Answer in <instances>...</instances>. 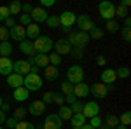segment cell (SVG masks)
Instances as JSON below:
<instances>
[{
	"label": "cell",
	"instance_id": "obj_34",
	"mask_svg": "<svg viewBox=\"0 0 131 129\" xmlns=\"http://www.w3.org/2000/svg\"><path fill=\"white\" fill-rule=\"evenodd\" d=\"M26 113H28V112H26V108L19 107V108H16V110H14V115H12V117H14L16 120H25Z\"/></svg>",
	"mask_w": 131,
	"mask_h": 129
},
{
	"label": "cell",
	"instance_id": "obj_36",
	"mask_svg": "<svg viewBox=\"0 0 131 129\" xmlns=\"http://www.w3.org/2000/svg\"><path fill=\"white\" fill-rule=\"evenodd\" d=\"M115 77H119V79H128V77H129V68H128V66L117 68L115 70Z\"/></svg>",
	"mask_w": 131,
	"mask_h": 129
},
{
	"label": "cell",
	"instance_id": "obj_55",
	"mask_svg": "<svg viewBox=\"0 0 131 129\" xmlns=\"http://www.w3.org/2000/svg\"><path fill=\"white\" fill-rule=\"evenodd\" d=\"M9 108H10V105H9V103H5V101H4V103H2V107H0V110H2L4 113H5V112H9Z\"/></svg>",
	"mask_w": 131,
	"mask_h": 129
},
{
	"label": "cell",
	"instance_id": "obj_21",
	"mask_svg": "<svg viewBox=\"0 0 131 129\" xmlns=\"http://www.w3.org/2000/svg\"><path fill=\"white\" fill-rule=\"evenodd\" d=\"M12 98L16 99V101H26V99L30 98V91L26 89V87H18L12 92Z\"/></svg>",
	"mask_w": 131,
	"mask_h": 129
},
{
	"label": "cell",
	"instance_id": "obj_4",
	"mask_svg": "<svg viewBox=\"0 0 131 129\" xmlns=\"http://www.w3.org/2000/svg\"><path fill=\"white\" fill-rule=\"evenodd\" d=\"M42 79L39 77V73H28L23 79V87H26L28 91H39L42 89Z\"/></svg>",
	"mask_w": 131,
	"mask_h": 129
},
{
	"label": "cell",
	"instance_id": "obj_48",
	"mask_svg": "<svg viewBox=\"0 0 131 129\" xmlns=\"http://www.w3.org/2000/svg\"><path fill=\"white\" fill-rule=\"evenodd\" d=\"M18 122H19V120H16L14 117H9V119H5V124H7V127H9V129H14L16 126H18Z\"/></svg>",
	"mask_w": 131,
	"mask_h": 129
},
{
	"label": "cell",
	"instance_id": "obj_42",
	"mask_svg": "<svg viewBox=\"0 0 131 129\" xmlns=\"http://www.w3.org/2000/svg\"><path fill=\"white\" fill-rule=\"evenodd\" d=\"M14 129H35V126H33L31 122H26V120H19L18 126H16Z\"/></svg>",
	"mask_w": 131,
	"mask_h": 129
},
{
	"label": "cell",
	"instance_id": "obj_7",
	"mask_svg": "<svg viewBox=\"0 0 131 129\" xmlns=\"http://www.w3.org/2000/svg\"><path fill=\"white\" fill-rule=\"evenodd\" d=\"M75 25L79 26V31H84V33H89V31L96 26L88 14H79V18L75 19Z\"/></svg>",
	"mask_w": 131,
	"mask_h": 129
},
{
	"label": "cell",
	"instance_id": "obj_9",
	"mask_svg": "<svg viewBox=\"0 0 131 129\" xmlns=\"http://www.w3.org/2000/svg\"><path fill=\"white\" fill-rule=\"evenodd\" d=\"M12 72L18 73V75H21V77H25V75H28L31 72V66L28 65L26 60H18V61L12 63Z\"/></svg>",
	"mask_w": 131,
	"mask_h": 129
},
{
	"label": "cell",
	"instance_id": "obj_22",
	"mask_svg": "<svg viewBox=\"0 0 131 129\" xmlns=\"http://www.w3.org/2000/svg\"><path fill=\"white\" fill-rule=\"evenodd\" d=\"M25 31H26V37H30V39H37V37H40V28H39V25L37 23H30L26 28H25Z\"/></svg>",
	"mask_w": 131,
	"mask_h": 129
},
{
	"label": "cell",
	"instance_id": "obj_50",
	"mask_svg": "<svg viewBox=\"0 0 131 129\" xmlns=\"http://www.w3.org/2000/svg\"><path fill=\"white\" fill-rule=\"evenodd\" d=\"M21 10H23V14H30L31 10H33V5L31 4H23L21 5Z\"/></svg>",
	"mask_w": 131,
	"mask_h": 129
},
{
	"label": "cell",
	"instance_id": "obj_37",
	"mask_svg": "<svg viewBox=\"0 0 131 129\" xmlns=\"http://www.w3.org/2000/svg\"><path fill=\"white\" fill-rule=\"evenodd\" d=\"M88 35H89V39L98 40V39H101V37H103V30H101V28H98V26H94V28H93Z\"/></svg>",
	"mask_w": 131,
	"mask_h": 129
},
{
	"label": "cell",
	"instance_id": "obj_61",
	"mask_svg": "<svg viewBox=\"0 0 131 129\" xmlns=\"http://www.w3.org/2000/svg\"><path fill=\"white\" fill-rule=\"evenodd\" d=\"M2 103H4V99H2V94H0V107H2Z\"/></svg>",
	"mask_w": 131,
	"mask_h": 129
},
{
	"label": "cell",
	"instance_id": "obj_19",
	"mask_svg": "<svg viewBox=\"0 0 131 129\" xmlns=\"http://www.w3.org/2000/svg\"><path fill=\"white\" fill-rule=\"evenodd\" d=\"M19 51L23 52V54H26L28 58H31V56H35L37 52H35V49H33V42H30V40H23V42H19Z\"/></svg>",
	"mask_w": 131,
	"mask_h": 129
},
{
	"label": "cell",
	"instance_id": "obj_23",
	"mask_svg": "<svg viewBox=\"0 0 131 129\" xmlns=\"http://www.w3.org/2000/svg\"><path fill=\"white\" fill-rule=\"evenodd\" d=\"M44 75H46V79H47V80H54V79H58V75H60V70H58V66L47 65V66L44 68Z\"/></svg>",
	"mask_w": 131,
	"mask_h": 129
},
{
	"label": "cell",
	"instance_id": "obj_3",
	"mask_svg": "<svg viewBox=\"0 0 131 129\" xmlns=\"http://www.w3.org/2000/svg\"><path fill=\"white\" fill-rule=\"evenodd\" d=\"M67 82H70L73 86L84 82V68L81 65H72L70 68L67 70Z\"/></svg>",
	"mask_w": 131,
	"mask_h": 129
},
{
	"label": "cell",
	"instance_id": "obj_63",
	"mask_svg": "<svg viewBox=\"0 0 131 129\" xmlns=\"http://www.w3.org/2000/svg\"><path fill=\"white\" fill-rule=\"evenodd\" d=\"M0 129H4V127H2V126H0Z\"/></svg>",
	"mask_w": 131,
	"mask_h": 129
},
{
	"label": "cell",
	"instance_id": "obj_41",
	"mask_svg": "<svg viewBox=\"0 0 131 129\" xmlns=\"http://www.w3.org/2000/svg\"><path fill=\"white\" fill-rule=\"evenodd\" d=\"M101 124H103V120L96 115V117H91V120H89V126L93 129H98V127H101Z\"/></svg>",
	"mask_w": 131,
	"mask_h": 129
},
{
	"label": "cell",
	"instance_id": "obj_45",
	"mask_svg": "<svg viewBox=\"0 0 131 129\" xmlns=\"http://www.w3.org/2000/svg\"><path fill=\"white\" fill-rule=\"evenodd\" d=\"M9 40V30L5 26H0V42H7Z\"/></svg>",
	"mask_w": 131,
	"mask_h": 129
},
{
	"label": "cell",
	"instance_id": "obj_32",
	"mask_svg": "<svg viewBox=\"0 0 131 129\" xmlns=\"http://www.w3.org/2000/svg\"><path fill=\"white\" fill-rule=\"evenodd\" d=\"M117 119H119V124H121V126H126V127H128L131 124V112H124L121 117H117Z\"/></svg>",
	"mask_w": 131,
	"mask_h": 129
},
{
	"label": "cell",
	"instance_id": "obj_30",
	"mask_svg": "<svg viewBox=\"0 0 131 129\" xmlns=\"http://www.w3.org/2000/svg\"><path fill=\"white\" fill-rule=\"evenodd\" d=\"M128 14H129L128 9H126V7H122L121 4L115 7V18H119V19H126V18H128Z\"/></svg>",
	"mask_w": 131,
	"mask_h": 129
},
{
	"label": "cell",
	"instance_id": "obj_44",
	"mask_svg": "<svg viewBox=\"0 0 131 129\" xmlns=\"http://www.w3.org/2000/svg\"><path fill=\"white\" fill-rule=\"evenodd\" d=\"M9 9H7V5H0V21H5L9 18Z\"/></svg>",
	"mask_w": 131,
	"mask_h": 129
},
{
	"label": "cell",
	"instance_id": "obj_6",
	"mask_svg": "<svg viewBox=\"0 0 131 129\" xmlns=\"http://www.w3.org/2000/svg\"><path fill=\"white\" fill-rule=\"evenodd\" d=\"M98 10H100V16L105 21H110L115 18V5L112 2H108V0H103L98 5Z\"/></svg>",
	"mask_w": 131,
	"mask_h": 129
},
{
	"label": "cell",
	"instance_id": "obj_33",
	"mask_svg": "<svg viewBox=\"0 0 131 129\" xmlns=\"http://www.w3.org/2000/svg\"><path fill=\"white\" fill-rule=\"evenodd\" d=\"M46 23H47L49 28H60V18L58 16H47Z\"/></svg>",
	"mask_w": 131,
	"mask_h": 129
},
{
	"label": "cell",
	"instance_id": "obj_60",
	"mask_svg": "<svg viewBox=\"0 0 131 129\" xmlns=\"http://www.w3.org/2000/svg\"><path fill=\"white\" fill-rule=\"evenodd\" d=\"M115 129H128V127H126V126H121V124H119V126H117Z\"/></svg>",
	"mask_w": 131,
	"mask_h": 129
},
{
	"label": "cell",
	"instance_id": "obj_26",
	"mask_svg": "<svg viewBox=\"0 0 131 129\" xmlns=\"http://www.w3.org/2000/svg\"><path fill=\"white\" fill-rule=\"evenodd\" d=\"M70 124H72V127H81V126L86 124V117L82 113H73L70 117Z\"/></svg>",
	"mask_w": 131,
	"mask_h": 129
},
{
	"label": "cell",
	"instance_id": "obj_1",
	"mask_svg": "<svg viewBox=\"0 0 131 129\" xmlns=\"http://www.w3.org/2000/svg\"><path fill=\"white\" fill-rule=\"evenodd\" d=\"M68 44H70L72 47H75V49H84L88 44H89V35L88 33H84V31H70V35H68Z\"/></svg>",
	"mask_w": 131,
	"mask_h": 129
},
{
	"label": "cell",
	"instance_id": "obj_52",
	"mask_svg": "<svg viewBox=\"0 0 131 129\" xmlns=\"http://www.w3.org/2000/svg\"><path fill=\"white\" fill-rule=\"evenodd\" d=\"M65 101H67L68 105H72V103H75V101H77V98H75L73 94H67V96H65Z\"/></svg>",
	"mask_w": 131,
	"mask_h": 129
},
{
	"label": "cell",
	"instance_id": "obj_58",
	"mask_svg": "<svg viewBox=\"0 0 131 129\" xmlns=\"http://www.w3.org/2000/svg\"><path fill=\"white\" fill-rule=\"evenodd\" d=\"M4 122H5V113L0 110V124H4Z\"/></svg>",
	"mask_w": 131,
	"mask_h": 129
},
{
	"label": "cell",
	"instance_id": "obj_35",
	"mask_svg": "<svg viewBox=\"0 0 131 129\" xmlns=\"http://www.w3.org/2000/svg\"><path fill=\"white\" fill-rule=\"evenodd\" d=\"M61 94H63V96L73 94V84H70V82H63V84H61Z\"/></svg>",
	"mask_w": 131,
	"mask_h": 129
},
{
	"label": "cell",
	"instance_id": "obj_12",
	"mask_svg": "<svg viewBox=\"0 0 131 129\" xmlns=\"http://www.w3.org/2000/svg\"><path fill=\"white\" fill-rule=\"evenodd\" d=\"M47 10L44 9V7H33V10L30 12V18H31V23H46L47 19Z\"/></svg>",
	"mask_w": 131,
	"mask_h": 129
},
{
	"label": "cell",
	"instance_id": "obj_62",
	"mask_svg": "<svg viewBox=\"0 0 131 129\" xmlns=\"http://www.w3.org/2000/svg\"><path fill=\"white\" fill-rule=\"evenodd\" d=\"M72 129H81V127H72Z\"/></svg>",
	"mask_w": 131,
	"mask_h": 129
},
{
	"label": "cell",
	"instance_id": "obj_24",
	"mask_svg": "<svg viewBox=\"0 0 131 129\" xmlns=\"http://www.w3.org/2000/svg\"><path fill=\"white\" fill-rule=\"evenodd\" d=\"M12 44H10L9 40L7 42H0V58H9L10 54H12Z\"/></svg>",
	"mask_w": 131,
	"mask_h": 129
},
{
	"label": "cell",
	"instance_id": "obj_14",
	"mask_svg": "<svg viewBox=\"0 0 131 129\" xmlns=\"http://www.w3.org/2000/svg\"><path fill=\"white\" fill-rule=\"evenodd\" d=\"M26 112L31 113L33 117H39V115H42V113L46 112V105L42 103V99H35V101H31V103H30V107H28Z\"/></svg>",
	"mask_w": 131,
	"mask_h": 129
},
{
	"label": "cell",
	"instance_id": "obj_27",
	"mask_svg": "<svg viewBox=\"0 0 131 129\" xmlns=\"http://www.w3.org/2000/svg\"><path fill=\"white\" fill-rule=\"evenodd\" d=\"M58 117H60L61 120H70V117L73 115L72 113V110H70V107H65V105H61L60 107V110H58V113H56Z\"/></svg>",
	"mask_w": 131,
	"mask_h": 129
},
{
	"label": "cell",
	"instance_id": "obj_59",
	"mask_svg": "<svg viewBox=\"0 0 131 129\" xmlns=\"http://www.w3.org/2000/svg\"><path fill=\"white\" fill-rule=\"evenodd\" d=\"M81 129H93V127H91L89 124H84V126H81Z\"/></svg>",
	"mask_w": 131,
	"mask_h": 129
},
{
	"label": "cell",
	"instance_id": "obj_16",
	"mask_svg": "<svg viewBox=\"0 0 131 129\" xmlns=\"http://www.w3.org/2000/svg\"><path fill=\"white\" fill-rule=\"evenodd\" d=\"M88 94H89V86H88V84L81 82V84H75V86H73V96L77 99L86 98Z\"/></svg>",
	"mask_w": 131,
	"mask_h": 129
},
{
	"label": "cell",
	"instance_id": "obj_25",
	"mask_svg": "<svg viewBox=\"0 0 131 129\" xmlns=\"http://www.w3.org/2000/svg\"><path fill=\"white\" fill-rule=\"evenodd\" d=\"M49 65V54H35V66L37 68H46Z\"/></svg>",
	"mask_w": 131,
	"mask_h": 129
},
{
	"label": "cell",
	"instance_id": "obj_28",
	"mask_svg": "<svg viewBox=\"0 0 131 129\" xmlns=\"http://www.w3.org/2000/svg\"><path fill=\"white\" fill-rule=\"evenodd\" d=\"M21 2L18 0H14V2H10L9 5H7V9H9V14H21Z\"/></svg>",
	"mask_w": 131,
	"mask_h": 129
},
{
	"label": "cell",
	"instance_id": "obj_49",
	"mask_svg": "<svg viewBox=\"0 0 131 129\" xmlns=\"http://www.w3.org/2000/svg\"><path fill=\"white\" fill-rule=\"evenodd\" d=\"M122 40H124V42H129V40H131L129 28H122Z\"/></svg>",
	"mask_w": 131,
	"mask_h": 129
},
{
	"label": "cell",
	"instance_id": "obj_38",
	"mask_svg": "<svg viewBox=\"0 0 131 129\" xmlns=\"http://www.w3.org/2000/svg\"><path fill=\"white\" fill-rule=\"evenodd\" d=\"M82 107H84V103H82L81 99H77L75 103H72V105H70L72 113H81V112H82Z\"/></svg>",
	"mask_w": 131,
	"mask_h": 129
},
{
	"label": "cell",
	"instance_id": "obj_57",
	"mask_svg": "<svg viewBox=\"0 0 131 129\" xmlns=\"http://www.w3.org/2000/svg\"><path fill=\"white\" fill-rule=\"evenodd\" d=\"M121 5H122V7H126V9H128V7L131 5V2H129V0H122V2H121Z\"/></svg>",
	"mask_w": 131,
	"mask_h": 129
},
{
	"label": "cell",
	"instance_id": "obj_54",
	"mask_svg": "<svg viewBox=\"0 0 131 129\" xmlns=\"http://www.w3.org/2000/svg\"><path fill=\"white\" fill-rule=\"evenodd\" d=\"M42 5L44 7H52L54 5V0H42Z\"/></svg>",
	"mask_w": 131,
	"mask_h": 129
},
{
	"label": "cell",
	"instance_id": "obj_2",
	"mask_svg": "<svg viewBox=\"0 0 131 129\" xmlns=\"http://www.w3.org/2000/svg\"><path fill=\"white\" fill-rule=\"evenodd\" d=\"M52 40H51V37H46V35H40V37H37V39L33 40V49H35V52L37 54H47V52H51V49H52Z\"/></svg>",
	"mask_w": 131,
	"mask_h": 129
},
{
	"label": "cell",
	"instance_id": "obj_39",
	"mask_svg": "<svg viewBox=\"0 0 131 129\" xmlns=\"http://www.w3.org/2000/svg\"><path fill=\"white\" fill-rule=\"evenodd\" d=\"M30 23H31L30 14H19V26H23V28H26V26H28Z\"/></svg>",
	"mask_w": 131,
	"mask_h": 129
},
{
	"label": "cell",
	"instance_id": "obj_20",
	"mask_svg": "<svg viewBox=\"0 0 131 129\" xmlns=\"http://www.w3.org/2000/svg\"><path fill=\"white\" fill-rule=\"evenodd\" d=\"M100 79H101V84H105V86H107V84H114L115 79H117V77H115V70H110V68L103 70Z\"/></svg>",
	"mask_w": 131,
	"mask_h": 129
},
{
	"label": "cell",
	"instance_id": "obj_13",
	"mask_svg": "<svg viewBox=\"0 0 131 129\" xmlns=\"http://www.w3.org/2000/svg\"><path fill=\"white\" fill-rule=\"evenodd\" d=\"M108 89H110V87H107V86L101 84V82H94L93 86H89V92H93L94 98H107Z\"/></svg>",
	"mask_w": 131,
	"mask_h": 129
},
{
	"label": "cell",
	"instance_id": "obj_11",
	"mask_svg": "<svg viewBox=\"0 0 131 129\" xmlns=\"http://www.w3.org/2000/svg\"><path fill=\"white\" fill-rule=\"evenodd\" d=\"M52 47H54V52H56L58 56H63V54H70V51H72V45L68 44V40H67V39L56 40V42L52 44Z\"/></svg>",
	"mask_w": 131,
	"mask_h": 129
},
{
	"label": "cell",
	"instance_id": "obj_18",
	"mask_svg": "<svg viewBox=\"0 0 131 129\" xmlns=\"http://www.w3.org/2000/svg\"><path fill=\"white\" fill-rule=\"evenodd\" d=\"M12 73V61L10 58H0V75L7 77Z\"/></svg>",
	"mask_w": 131,
	"mask_h": 129
},
{
	"label": "cell",
	"instance_id": "obj_5",
	"mask_svg": "<svg viewBox=\"0 0 131 129\" xmlns=\"http://www.w3.org/2000/svg\"><path fill=\"white\" fill-rule=\"evenodd\" d=\"M60 30H65L68 31L75 25V19H77V16H75V12H72V10H65V12H61L60 16Z\"/></svg>",
	"mask_w": 131,
	"mask_h": 129
},
{
	"label": "cell",
	"instance_id": "obj_29",
	"mask_svg": "<svg viewBox=\"0 0 131 129\" xmlns=\"http://www.w3.org/2000/svg\"><path fill=\"white\" fill-rule=\"evenodd\" d=\"M105 126L108 129H115L119 126V119H117V115H108L107 119H105Z\"/></svg>",
	"mask_w": 131,
	"mask_h": 129
},
{
	"label": "cell",
	"instance_id": "obj_56",
	"mask_svg": "<svg viewBox=\"0 0 131 129\" xmlns=\"http://www.w3.org/2000/svg\"><path fill=\"white\" fill-rule=\"evenodd\" d=\"M124 28H131V18H129V16L124 19Z\"/></svg>",
	"mask_w": 131,
	"mask_h": 129
},
{
	"label": "cell",
	"instance_id": "obj_43",
	"mask_svg": "<svg viewBox=\"0 0 131 129\" xmlns=\"http://www.w3.org/2000/svg\"><path fill=\"white\" fill-rule=\"evenodd\" d=\"M49 63L52 65V66H58L61 63V56H58L56 52H51V56H49Z\"/></svg>",
	"mask_w": 131,
	"mask_h": 129
},
{
	"label": "cell",
	"instance_id": "obj_10",
	"mask_svg": "<svg viewBox=\"0 0 131 129\" xmlns=\"http://www.w3.org/2000/svg\"><path fill=\"white\" fill-rule=\"evenodd\" d=\"M82 115L86 117V119H91V117H96L98 113H100V107H98V103L96 101H88V103H84V107H82Z\"/></svg>",
	"mask_w": 131,
	"mask_h": 129
},
{
	"label": "cell",
	"instance_id": "obj_17",
	"mask_svg": "<svg viewBox=\"0 0 131 129\" xmlns=\"http://www.w3.org/2000/svg\"><path fill=\"white\" fill-rule=\"evenodd\" d=\"M23 79L25 77H21V75H18V73H10V75H7V86L9 87H12V89H18V87H23Z\"/></svg>",
	"mask_w": 131,
	"mask_h": 129
},
{
	"label": "cell",
	"instance_id": "obj_46",
	"mask_svg": "<svg viewBox=\"0 0 131 129\" xmlns=\"http://www.w3.org/2000/svg\"><path fill=\"white\" fill-rule=\"evenodd\" d=\"M52 99H54V92H52V91H47V92L44 94L42 103H44V105H49V103H52Z\"/></svg>",
	"mask_w": 131,
	"mask_h": 129
},
{
	"label": "cell",
	"instance_id": "obj_51",
	"mask_svg": "<svg viewBox=\"0 0 131 129\" xmlns=\"http://www.w3.org/2000/svg\"><path fill=\"white\" fill-rule=\"evenodd\" d=\"M12 26H16V21H14V18H7V19H5V28H7V30H10V28H12Z\"/></svg>",
	"mask_w": 131,
	"mask_h": 129
},
{
	"label": "cell",
	"instance_id": "obj_47",
	"mask_svg": "<svg viewBox=\"0 0 131 129\" xmlns=\"http://www.w3.org/2000/svg\"><path fill=\"white\" fill-rule=\"evenodd\" d=\"M52 103H58V105H65V96L61 94V92H54V99H52Z\"/></svg>",
	"mask_w": 131,
	"mask_h": 129
},
{
	"label": "cell",
	"instance_id": "obj_53",
	"mask_svg": "<svg viewBox=\"0 0 131 129\" xmlns=\"http://www.w3.org/2000/svg\"><path fill=\"white\" fill-rule=\"evenodd\" d=\"M96 63H98L100 66H105V65H107V60H105V56H98V58H96Z\"/></svg>",
	"mask_w": 131,
	"mask_h": 129
},
{
	"label": "cell",
	"instance_id": "obj_8",
	"mask_svg": "<svg viewBox=\"0 0 131 129\" xmlns=\"http://www.w3.org/2000/svg\"><path fill=\"white\" fill-rule=\"evenodd\" d=\"M42 127L44 129H61L63 127V120H61L56 113H49V115L46 117V120H44Z\"/></svg>",
	"mask_w": 131,
	"mask_h": 129
},
{
	"label": "cell",
	"instance_id": "obj_40",
	"mask_svg": "<svg viewBox=\"0 0 131 129\" xmlns=\"http://www.w3.org/2000/svg\"><path fill=\"white\" fill-rule=\"evenodd\" d=\"M70 54H72L73 60H82V58H84V49H75V47H72Z\"/></svg>",
	"mask_w": 131,
	"mask_h": 129
},
{
	"label": "cell",
	"instance_id": "obj_31",
	"mask_svg": "<svg viewBox=\"0 0 131 129\" xmlns=\"http://www.w3.org/2000/svg\"><path fill=\"white\" fill-rule=\"evenodd\" d=\"M105 28H107V31H108V33H115V31L119 30L121 26H119L117 19H110V21H107V26H105Z\"/></svg>",
	"mask_w": 131,
	"mask_h": 129
},
{
	"label": "cell",
	"instance_id": "obj_15",
	"mask_svg": "<svg viewBox=\"0 0 131 129\" xmlns=\"http://www.w3.org/2000/svg\"><path fill=\"white\" fill-rule=\"evenodd\" d=\"M25 37H26V31H25V28H23V26H19V25L12 26V28L9 30V39L16 40V42H23V40H25Z\"/></svg>",
	"mask_w": 131,
	"mask_h": 129
}]
</instances>
